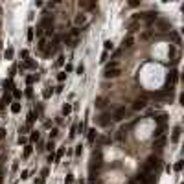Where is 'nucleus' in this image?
Returning a JSON list of instances; mask_svg holds the SVG:
<instances>
[{
    "instance_id": "1",
    "label": "nucleus",
    "mask_w": 184,
    "mask_h": 184,
    "mask_svg": "<svg viewBox=\"0 0 184 184\" xmlns=\"http://www.w3.org/2000/svg\"><path fill=\"white\" fill-rule=\"evenodd\" d=\"M120 74H122V66H120V63H118V61H111L107 66H105L103 76L111 79V77H118Z\"/></svg>"
},
{
    "instance_id": "2",
    "label": "nucleus",
    "mask_w": 184,
    "mask_h": 184,
    "mask_svg": "<svg viewBox=\"0 0 184 184\" xmlns=\"http://www.w3.org/2000/svg\"><path fill=\"white\" fill-rule=\"evenodd\" d=\"M79 39H81V31L77 30V28H72L68 33L65 35V42L68 46H76L77 42H79Z\"/></svg>"
},
{
    "instance_id": "3",
    "label": "nucleus",
    "mask_w": 184,
    "mask_h": 184,
    "mask_svg": "<svg viewBox=\"0 0 184 184\" xmlns=\"http://www.w3.org/2000/svg\"><path fill=\"white\" fill-rule=\"evenodd\" d=\"M74 22H76V28L79 30V26H81V28H83V26H87L88 22H90V18H88V15H87V13H79V15H76Z\"/></svg>"
},
{
    "instance_id": "4",
    "label": "nucleus",
    "mask_w": 184,
    "mask_h": 184,
    "mask_svg": "<svg viewBox=\"0 0 184 184\" xmlns=\"http://www.w3.org/2000/svg\"><path fill=\"white\" fill-rule=\"evenodd\" d=\"M125 116H127V109H125V107H118L114 111V114H112V118H114L116 122H120V120H123Z\"/></svg>"
},
{
    "instance_id": "5",
    "label": "nucleus",
    "mask_w": 184,
    "mask_h": 184,
    "mask_svg": "<svg viewBox=\"0 0 184 184\" xmlns=\"http://www.w3.org/2000/svg\"><path fill=\"white\" fill-rule=\"evenodd\" d=\"M55 52H57V46H55V42H48V44H46V48H44V52H42V53H44L46 57H52Z\"/></svg>"
},
{
    "instance_id": "6",
    "label": "nucleus",
    "mask_w": 184,
    "mask_h": 184,
    "mask_svg": "<svg viewBox=\"0 0 184 184\" xmlns=\"http://www.w3.org/2000/svg\"><path fill=\"white\" fill-rule=\"evenodd\" d=\"M177 81H179V72H177V70H171L169 76H168V83L173 87V85H177Z\"/></svg>"
},
{
    "instance_id": "7",
    "label": "nucleus",
    "mask_w": 184,
    "mask_h": 184,
    "mask_svg": "<svg viewBox=\"0 0 184 184\" xmlns=\"http://www.w3.org/2000/svg\"><path fill=\"white\" fill-rule=\"evenodd\" d=\"M146 107H147V103L144 100H136L135 103H133V111H144Z\"/></svg>"
},
{
    "instance_id": "8",
    "label": "nucleus",
    "mask_w": 184,
    "mask_h": 184,
    "mask_svg": "<svg viewBox=\"0 0 184 184\" xmlns=\"http://www.w3.org/2000/svg\"><path fill=\"white\" fill-rule=\"evenodd\" d=\"M133 44H135V37H133V35H127V37L123 39V48H131Z\"/></svg>"
},
{
    "instance_id": "9",
    "label": "nucleus",
    "mask_w": 184,
    "mask_h": 184,
    "mask_svg": "<svg viewBox=\"0 0 184 184\" xmlns=\"http://www.w3.org/2000/svg\"><path fill=\"white\" fill-rule=\"evenodd\" d=\"M164 142H166V136H164V135H162V136H158V138H155V140H153L155 147H162V146H164Z\"/></svg>"
},
{
    "instance_id": "10",
    "label": "nucleus",
    "mask_w": 184,
    "mask_h": 184,
    "mask_svg": "<svg viewBox=\"0 0 184 184\" xmlns=\"http://www.w3.org/2000/svg\"><path fill=\"white\" fill-rule=\"evenodd\" d=\"M111 50H114V44H112V41H105L103 42V52H111Z\"/></svg>"
},
{
    "instance_id": "11",
    "label": "nucleus",
    "mask_w": 184,
    "mask_h": 184,
    "mask_svg": "<svg viewBox=\"0 0 184 184\" xmlns=\"http://www.w3.org/2000/svg\"><path fill=\"white\" fill-rule=\"evenodd\" d=\"M46 44H48V41H46L44 37L41 39V41H39V46H37V50L39 52H44V48H46Z\"/></svg>"
},
{
    "instance_id": "12",
    "label": "nucleus",
    "mask_w": 184,
    "mask_h": 184,
    "mask_svg": "<svg viewBox=\"0 0 184 184\" xmlns=\"http://www.w3.org/2000/svg\"><path fill=\"white\" fill-rule=\"evenodd\" d=\"M179 136H181V127H175V131H173V136H171V140H173V142H179Z\"/></svg>"
},
{
    "instance_id": "13",
    "label": "nucleus",
    "mask_w": 184,
    "mask_h": 184,
    "mask_svg": "<svg viewBox=\"0 0 184 184\" xmlns=\"http://www.w3.org/2000/svg\"><path fill=\"white\" fill-rule=\"evenodd\" d=\"M96 136H98V133H96V129H90V131H88V136H87V138H88V142H94V140H96Z\"/></svg>"
},
{
    "instance_id": "14",
    "label": "nucleus",
    "mask_w": 184,
    "mask_h": 184,
    "mask_svg": "<svg viewBox=\"0 0 184 184\" xmlns=\"http://www.w3.org/2000/svg\"><path fill=\"white\" fill-rule=\"evenodd\" d=\"M158 28L162 30V31H166V30H171V24H169V22H164V20H160V22H158Z\"/></svg>"
},
{
    "instance_id": "15",
    "label": "nucleus",
    "mask_w": 184,
    "mask_h": 184,
    "mask_svg": "<svg viewBox=\"0 0 184 184\" xmlns=\"http://www.w3.org/2000/svg\"><path fill=\"white\" fill-rule=\"evenodd\" d=\"M11 112H13V114H18V112H20V103H17V101L11 103Z\"/></svg>"
},
{
    "instance_id": "16",
    "label": "nucleus",
    "mask_w": 184,
    "mask_h": 184,
    "mask_svg": "<svg viewBox=\"0 0 184 184\" xmlns=\"http://www.w3.org/2000/svg\"><path fill=\"white\" fill-rule=\"evenodd\" d=\"M79 7H87V9H92V7H96V4H94V2H79Z\"/></svg>"
},
{
    "instance_id": "17",
    "label": "nucleus",
    "mask_w": 184,
    "mask_h": 184,
    "mask_svg": "<svg viewBox=\"0 0 184 184\" xmlns=\"http://www.w3.org/2000/svg\"><path fill=\"white\" fill-rule=\"evenodd\" d=\"M105 101H107L105 98H98V100H96V107L98 109H103L105 107Z\"/></svg>"
},
{
    "instance_id": "18",
    "label": "nucleus",
    "mask_w": 184,
    "mask_h": 184,
    "mask_svg": "<svg viewBox=\"0 0 184 184\" xmlns=\"http://www.w3.org/2000/svg\"><path fill=\"white\" fill-rule=\"evenodd\" d=\"M4 57H6L7 61H9V59H13V48H7L6 52H4Z\"/></svg>"
},
{
    "instance_id": "19",
    "label": "nucleus",
    "mask_w": 184,
    "mask_h": 184,
    "mask_svg": "<svg viewBox=\"0 0 184 184\" xmlns=\"http://www.w3.org/2000/svg\"><path fill=\"white\" fill-rule=\"evenodd\" d=\"M70 112H72V105H70V103H66L65 107H63V114L66 116V114H70Z\"/></svg>"
},
{
    "instance_id": "20",
    "label": "nucleus",
    "mask_w": 184,
    "mask_h": 184,
    "mask_svg": "<svg viewBox=\"0 0 184 184\" xmlns=\"http://www.w3.org/2000/svg\"><path fill=\"white\" fill-rule=\"evenodd\" d=\"M98 123H100V125H107V123H109L107 116H105V114H101V116H100V120H98Z\"/></svg>"
},
{
    "instance_id": "21",
    "label": "nucleus",
    "mask_w": 184,
    "mask_h": 184,
    "mask_svg": "<svg viewBox=\"0 0 184 184\" xmlns=\"http://www.w3.org/2000/svg\"><path fill=\"white\" fill-rule=\"evenodd\" d=\"M33 122H35V112H30V114H28V127H30Z\"/></svg>"
},
{
    "instance_id": "22",
    "label": "nucleus",
    "mask_w": 184,
    "mask_h": 184,
    "mask_svg": "<svg viewBox=\"0 0 184 184\" xmlns=\"http://www.w3.org/2000/svg\"><path fill=\"white\" fill-rule=\"evenodd\" d=\"M33 35H35V33H33V28H28V35H26V37H28V41H30V42L33 41Z\"/></svg>"
},
{
    "instance_id": "23",
    "label": "nucleus",
    "mask_w": 184,
    "mask_h": 184,
    "mask_svg": "<svg viewBox=\"0 0 184 184\" xmlns=\"http://www.w3.org/2000/svg\"><path fill=\"white\" fill-rule=\"evenodd\" d=\"M30 155H31V146H26V147H24V156L28 158Z\"/></svg>"
},
{
    "instance_id": "24",
    "label": "nucleus",
    "mask_w": 184,
    "mask_h": 184,
    "mask_svg": "<svg viewBox=\"0 0 184 184\" xmlns=\"http://www.w3.org/2000/svg\"><path fill=\"white\" fill-rule=\"evenodd\" d=\"M35 79H37V76H28V77H26V83H28V85H31Z\"/></svg>"
},
{
    "instance_id": "25",
    "label": "nucleus",
    "mask_w": 184,
    "mask_h": 184,
    "mask_svg": "<svg viewBox=\"0 0 184 184\" xmlns=\"http://www.w3.org/2000/svg\"><path fill=\"white\" fill-rule=\"evenodd\" d=\"M74 182V177L72 175H66V179H65V184H72Z\"/></svg>"
},
{
    "instance_id": "26",
    "label": "nucleus",
    "mask_w": 184,
    "mask_h": 184,
    "mask_svg": "<svg viewBox=\"0 0 184 184\" xmlns=\"http://www.w3.org/2000/svg\"><path fill=\"white\" fill-rule=\"evenodd\" d=\"M20 57L24 61H28V50H22V52H20Z\"/></svg>"
},
{
    "instance_id": "27",
    "label": "nucleus",
    "mask_w": 184,
    "mask_h": 184,
    "mask_svg": "<svg viewBox=\"0 0 184 184\" xmlns=\"http://www.w3.org/2000/svg\"><path fill=\"white\" fill-rule=\"evenodd\" d=\"M2 103H11V96H9V94H6V96H4Z\"/></svg>"
},
{
    "instance_id": "28",
    "label": "nucleus",
    "mask_w": 184,
    "mask_h": 184,
    "mask_svg": "<svg viewBox=\"0 0 184 184\" xmlns=\"http://www.w3.org/2000/svg\"><path fill=\"white\" fill-rule=\"evenodd\" d=\"M30 140H31V142H35V140H39V133H31Z\"/></svg>"
},
{
    "instance_id": "29",
    "label": "nucleus",
    "mask_w": 184,
    "mask_h": 184,
    "mask_svg": "<svg viewBox=\"0 0 184 184\" xmlns=\"http://www.w3.org/2000/svg\"><path fill=\"white\" fill-rule=\"evenodd\" d=\"M4 138H6V129H2V127H0V142H2Z\"/></svg>"
},
{
    "instance_id": "30",
    "label": "nucleus",
    "mask_w": 184,
    "mask_h": 184,
    "mask_svg": "<svg viewBox=\"0 0 184 184\" xmlns=\"http://www.w3.org/2000/svg\"><path fill=\"white\" fill-rule=\"evenodd\" d=\"M57 79H59V81H65V79H66V74H65V72H59V76H57Z\"/></svg>"
},
{
    "instance_id": "31",
    "label": "nucleus",
    "mask_w": 184,
    "mask_h": 184,
    "mask_svg": "<svg viewBox=\"0 0 184 184\" xmlns=\"http://www.w3.org/2000/svg\"><path fill=\"white\" fill-rule=\"evenodd\" d=\"M63 63H65V57L59 55V57H57V66H63Z\"/></svg>"
},
{
    "instance_id": "32",
    "label": "nucleus",
    "mask_w": 184,
    "mask_h": 184,
    "mask_svg": "<svg viewBox=\"0 0 184 184\" xmlns=\"http://www.w3.org/2000/svg\"><path fill=\"white\" fill-rule=\"evenodd\" d=\"M63 153H65V149H59V151H57V153H55V160H59L61 156H63Z\"/></svg>"
},
{
    "instance_id": "33",
    "label": "nucleus",
    "mask_w": 184,
    "mask_h": 184,
    "mask_svg": "<svg viewBox=\"0 0 184 184\" xmlns=\"http://www.w3.org/2000/svg\"><path fill=\"white\" fill-rule=\"evenodd\" d=\"M42 96H44V98H50V96H52V90H50V88H46V90L42 92Z\"/></svg>"
},
{
    "instance_id": "34",
    "label": "nucleus",
    "mask_w": 184,
    "mask_h": 184,
    "mask_svg": "<svg viewBox=\"0 0 184 184\" xmlns=\"http://www.w3.org/2000/svg\"><path fill=\"white\" fill-rule=\"evenodd\" d=\"M57 133H59L57 129H52V133H50V138H55V136H57Z\"/></svg>"
},
{
    "instance_id": "35",
    "label": "nucleus",
    "mask_w": 184,
    "mask_h": 184,
    "mask_svg": "<svg viewBox=\"0 0 184 184\" xmlns=\"http://www.w3.org/2000/svg\"><path fill=\"white\" fill-rule=\"evenodd\" d=\"M107 57H109V53H107V52H103V53H101V63H105V61H107Z\"/></svg>"
},
{
    "instance_id": "36",
    "label": "nucleus",
    "mask_w": 184,
    "mask_h": 184,
    "mask_svg": "<svg viewBox=\"0 0 184 184\" xmlns=\"http://www.w3.org/2000/svg\"><path fill=\"white\" fill-rule=\"evenodd\" d=\"M81 153H83V147H81V146H77V147H76V155H77V156H79Z\"/></svg>"
},
{
    "instance_id": "37",
    "label": "nucleus",
    "mask_w": 184,
    "mask_h": 184,
    "mask_svg": "<svg viewBox=\"0 0 184 184\" xmlns=\"http://www.w3.org/2000/svg\"><path fill=\"white\" fill-rule=\"evenodd\" d=\"M28 175H30V171H28V169H24V171L20 173V177H22V179H28Z\"/></svg>"
},
{
    "instance_id": "38",
    "label": "nucleus",
    "mask_w": 184,
    "mask_h": 184,
    "mask_svg": "<svg viewBox=\"0 0 184 184\" xmlns=\"http://www.w3.org/2000/svg\"><path fill=\"white\" fill-rule=\"evenodd\" d=\"M20 96H22V94H20V90H13V98H17V100H18Z\"/></svg>"
},
{
    "instance_id": "39",
    "label": "nucleus",
    "mask_w": 184,
    "mask_h": 184,
    "mask_svg": "<svg viewBox=\"0 0 184 184\" xmlns=\"http://www.w3.org/2000/svg\"><path fill=\"white\" fill-rule=\"evenodd\" d=\"M77 131L83 133V131H85V123H79V125H77Z\"/></svg>"
},
{
    "instance_id": "40",
    "label": "nucleus",
    "mask_w": 184,
    "mask_h": 184,
    "mask_svg": "<svg viewBox=\"0 0 184 184\" xmlns=\"http://www.w3.org/2000/svg\"><path fill=\"white\" fill-rule=\"evenodd\" d=\"M175 169L181 171V169H182V162H177V164H175Z\"/></svg>"
},
{
    "instance_id": "41",
    "label": "nucleus",
    "mask_w": 184,
    "mask_h": 184,
    "mask_svg": "<svg viewBox=\"0 0 184 184\" xmlns=\"http://www.w3.org/2000/svg\"><path fill=\"white\" fill-rule=\"evenodd\" d=\"M46 147H48L50 151H53V147H55V146H53V142H52V140H50V142H48V146H46Z\"/></svg>"
},
{
    "instance_id": "42",
    "label": "nucleus",
    "mask_w": 184,
    "mask_h": 184,
    "mask_svg": "<svg viewBox=\"0 0 184 184\" xmlns=\"http://www.w3.org/2000/svg\"><path fill=\"white\" fill-rule=\"evenodd\" d=\"M53 160H55V155L50 153V155H48V162H53Z\"/></svg>"
},
{
    "instance_id": "43",
    "label": "nucleus",
    "mask_w": 184,
    "mask_h": 184,
    "mask_svg": "<svg viewBox=\"0 0 184 184\" xmlns=\"http://www.w3.org/2000/svg\"><path fill=\"white\" fill-rule=\"evenodd\" d=\"M83 70H85V68H83V65H79V66H77V74H79V76L83 74Z\"/></svg>"
},
{
    "instance_id": "44",
    "label": "nucleus",
    "mask_w": 184,
    "mask_h": 184,
    "mask_svg": "<svg viewBox=\"0 0 184 184\" xmlns=\"http://www.w3.org/2000/svg\"><path fill=\"white\" fill-rule=\"evenodd\" d=\"M127 184H140V182H136V181H135V179H133V181H129Z\"/></svg>"
},
{
    "instance_id": "45",
    "label": "nucleus",
    "mask_w": 184,
    "mask_h": 184,
    "mask_svg": "<svg viewBox=\"0 0 184 184\" xmlns=\"http://www.w3.org/2000/svg\"><path fill=\"white\" fill-rule=\"evenodd\" d=\"M35 184H42V179H37V181H35Z\"/></svg>"
},
{
    "instance_id": "46",
    "label": "nucleus",
    "mask_w": 184,
    "mask_h": 184,
    "mask_svg": "<svg viewBox=\"0 0 184 184\" xmlns=\"http://www.w3.org/2000/svg\"><path fill=\"white\" fill-rule=\"evenodd\" d=\"M2 109H4V103H2V100H0V111H2Z\"/></svg>"
},
{
    "instance_id": "47",
    "label": "nucleus",
    "mask_w": 184,
    "mask_h": 184,
    "mask_svg": "<svg viewBox=\"0 0 184 184\" xmlns=\"http://www.w3.org/2000/svg\"><path fill=\"white\" fill-rule=\"evenodd\" d=\"M98 184H101V182H98Z\"/></svg>"
}]
</instances>
